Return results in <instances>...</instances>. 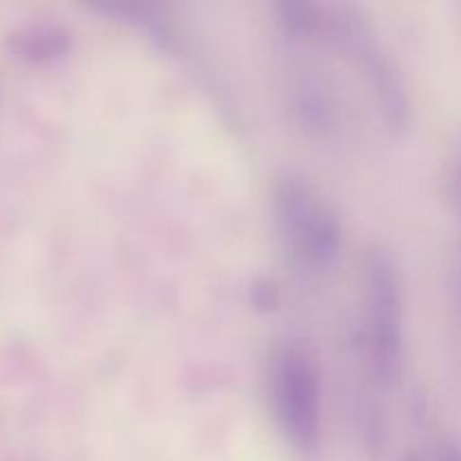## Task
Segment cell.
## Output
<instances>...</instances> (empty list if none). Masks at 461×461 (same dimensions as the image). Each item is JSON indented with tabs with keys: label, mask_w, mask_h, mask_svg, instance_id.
<instances>
[{
	"label": "cell",
	"mask_w": 461,
	"mask_h": 461,
	"mask_svg": "<svg viewBox=\"0 0 461 461\" xmlns=\"http://www.w3.org/2000/svg\"><path fill=\"white\" fill-rule=\"evenodd\" d=\"M367 331L369 358L383 387L399 385L403 376V297L396 266L385 250L367 257Z\"/></svg>",
	"instance_id": "cell-1"
},
{
	"label": "cell",
	"mask_w": 461,
	"mask_h": 461,
	"mask_svg": "<svg viewBox=\"0 0 461 461\" xmlns=\"http://www.w3.org/2000/svg\"><path fill=\"white\" fill-rule=\"evenodd\" d=\"M277 219L288 246L311 268H329L342 248V225L331 205L300 176L277 187Z\"/></svg>",
	"instance_id": "cell-2"
},
{
	"label": "cell",
	"mask_w": 461,
	"mask_h": 461,
	"mask_svg": "<svg viewBox=\"0 0 461 461\" xmlns=\"http://www.w3.org/2000/svg\"><path fill=\"white\" fill-rule=\"evenodd\" d=\"M275 412L284 437L304 457L318 453L322 437L320 378L309 354L297 347H284L275 358L273 372Z\"/></svg>",
	"instance_id": "cell-3"
},
{
	"label": "cell",
	"mask_w": 461,
	"mask_h": 461,
	"mask_svg": "<svg viewBox=\"0 0 461 461\" xmlns=\"http://www.w3.org/2000/svg\"><path fill=\"white\" fill-rule=\"evenodd\" d=\"M349 32L351 39L356 41V48H358L360 57H363L365 68H367V75L372 79L374 90H376L378 99H381V106L387 122L394 129H405L410 115L408 95H405L403 84H401L399 75L392 68L390 59L381 52L378 43L367 34L365 27H351Z\"/></svg>",
	"instance_id": "cell-4"
},
{
	"label": "cell",
	"mask_w": 461,
	"mask_h": 461,
	"mask_svg": "<svg viewBox=\"0 0 461 461\" xmlns=\"http://www.w3.org/2000/svg\"><path fill=\"white\" fill-rule=\"evenodd\" d=\"M70 48V32L54 23H27V25L14 27L5 36V50L16 61L32 63V66L57 61L66 57Z\"/></svg>",
	"instance_id": "cell-5"
},
{
	"label": "cell",
	"mask_w": 461,
	"mask_h": 461,
	"mask_svg": "<svg viewBox=\"0 0 461 461\" xmlns=\"http://www.w3.org/2000/svg\"><path fill=\"white\" fill-rule=\"evenodd\" d=\"M279 21L293 36H309L320 27L318 7L311 3H279Z\"/></svg>",
	"instance_id": "cell-6"
},
{
	"label": "cell",
	"mask_w": 461,
	"mask_h": 461,
	"mask_svg": "<svg viewBox=\"0 0 461 461\" xmlns=\"http://www.w3.org/2000/svg\"><path fill=\"white\" fill-rule=\"evenodd\" d=\"M437 461H461V446L455 441H444L437 450Z\"/></svg>",
	"instance_id": "cell-7"
},
{
	"label": "cell",
	"mask_w": 461,
	"mask_h": 461,
	"mask_svg": "<svg viewBox=\"0 0 461 461\" xmlns=\"http://www.w3.org/2000/svg\"><path fill=\"white\" fill-rule=\"evenodd\" d=\"M459 201H461V176H459Z\"/></svg>",
	"instance_id": "cell-8"
},
{
	"label": "cell",
	"mask_w": 461,
	"mask_h": 461,
	"mask_svg": "<svg viewBox=\"0 0 461 461\" xmlns=\"http://www.w3.org/2000/svg\"><path fill=\"white\" fill-rule=\"evenodd\" d=\"M408 461H421V459H408Z\"/></svg>",
	"instance_id": "cell-9"
}]
</instances>
